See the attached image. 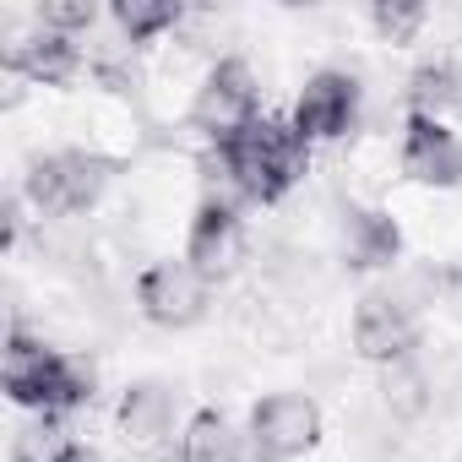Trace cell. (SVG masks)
<instances>
[{"label":"cell","mask_w":462,"mask_h":462,"mask_svg":"<svg viewBox=\"0 0 462 462\" xmlns=\"http://www.w3.org/2000/svg\"><path fill=\"white\" fill-rule=\"evenodd\" d=\"M305 163H310V142L294 131V120H267V115L235 136L212 142V158H207V169H217L240 196H251L262 207L283 201L300 185Z\"/></svg>","instance_id":"obj_1"},{"label":"cell","mask_w":462,"mask_h":462,"mask_svg":"<svg viewBox=\"0 0 462 462\" xmlns=\"http://www.w3.org/2000/svg\"><path fill=\"white\" fill-rule=\"evenodd\" d=\"M0 381H6V397L17 408H33L39 419H66L93 402V370L82 359L28 337L23 327H12V337H6Z\"/></svg>","instance_id":"obj_2"},{"label":"cell","mask_w":462,"mask_h":462,"mask_svg":"<svg viewBox=\"0 0 462 462\" xmlns=\"http://www.w3.org/2000/svg\"><path fill=\"white\" fill-rule=\"evenodd\" d=\"M109 174H115V163L98 158V152H77V147L44 152V158H33L28 174H23V201H28L39 217H77V212H88V207L104 196Z\"/></svg>","instance_id":"obj_3"},{"label":"cell","mask_w":462,"mask_h":462,"mask_svg":"<svg viewBox=\"0 0 462 462\" xmlns=\"http://www.w3.org/2000/svg\"><path fill=\"white\" fill-rule=\"evenodd\" d=\"M251 120H262V88H256V71L240 60V55H228L207 71V82L196 88L190 98V125L212 142L223 136H235L245 131Z\"/></svg>","instance_id":"obj_4"},{"label":"cell","mask_w":462,"mask_h":462,"mask_svg":"<svg viewBox=\"0 0 462 462\" xmlns=\"http://www.w3.org/2000/svg\"><path fill=\"white\" fill-rule=\"evenodd\" d=\"M251 451L262 462H294L321 440V408L305 392H273L251 408Z\"/></svg>","instance_id":"obj_5"},{"label":"cell","mask_w":462,"mask_h":462,"mask_svg":"<svg viewBox=\"0 0 462 462\" xmlns=\"http://www.w3.org/2000/svg\"><path fill=\"white\" fill-rule=\"evenodd\" d=\"M207 300H212V283L180 256H169V262H152L142 278H136V310L152 321V327H169V332H180V327H196L201 316H207Z\"/></svg>","instance_id":"obj_6"},{"label":"cell","mask_w":462,"mask_h":462,"mask_svg":"<svg viewBox=\"0 0 462 462\" xmlns=\"http://www.w3.org/2000/svg\"><path fill=\"white\" fill-rule=\"evenodd\" d=\"M413 343H419V321H413V305L402 294H365L359 310H354V348L370 359V365H402L413 359Z\"/></svg>","instance_id":"obj_7"},{"label":"cell","mask_w":462,"mask_h":462,"mask_svg":"<svg viewBox=\"0 0 462 462\" xmlns=\"http://www.w3.org/2000/svg\"><path fill=\"white\" fill-rule=\"evenodd\" d=\"M359 120V82L348 71H316L294 104V131L305 142H337Z\"/></svg>","instance_id":"obj_8"},{"label":"cell","mask_w":462,"mask_h":462,"mask_svg":"<svg viewBox=\"0 0 462 462\" xmlns=\"http://www.w3.org/2000/svg\"><path fill=\"white\" fill-rule=\"evenodd\" d=\"M402 174L419 180V185H435V190H451L462 185V142L446 120L435 115H408L402 125Z\"/></svg>","instance_id":"obj_9"},{"label":"cell","mask_w":462,"mask_h":462,"mask_svg":"<svg viewBox=\"0 0 462 462\" xmlns=\"http://www.w3.org/2000/svg\"><path fill=\"white\" fill-rule=\"evenodd\" d=\"M240 251H245V228H240L235 207L217 201V196H207V201L196 207V217H190V235H185V262H190V267L212 283V278H223V273H235Z\"/></svg>","instance_id":"obj_10"},{"label":"cell","mask_w":462,"mask_h":462,"mask_svg":"<svg viewBox=\"0 0 462 462\" xmlns=\"http://www.w3.org/2000/svg\"><path fill=\"white\" fill-rule=\"evenodd\" d=\"M337 240H343V262L359 267V273H381L402 256V228L392 212L381 207H343V223H337Z\"/></svg>","instance_id":"obj_11"},{"label":"cell","mask_w":462,"mask_h":462,"mask_svg":"<svg viewBox=\"0 0 462 462\" xmlns=\"http://www.w3.org/2000/svg\"><path fill=\"white\" fill-rule=\"evenodd\" d=\"M6 71L12 77H28L39 88H66L82 71V50H77V39H60V33L33 28V33H23V39L6 44Z\"/></svg>","instance_id":"obj_12"},{"label":"cell","mask_w":462,"mask_h":462,"mask_svg":"<svg viewBox=\"0 0 462 462\" xmlns=\"http://www.w3.org/2000/svg\"><path fill=\"white\" fill-rule=\"evenodd\" d=\"M115 424L125 435V446L136 451H158L174 430V392L163 381H131L120 392V408H115Z\"/></svg>","instance_id":"obj_13"},{"label":"cell","mask_w":462,"mask_h":462,"mask_svg":"<svg viewBox=\"0 0 462 462\" xmlns=\"http://www.w3.org/2000/svg\"><path fill=\"white\" fill-rule=\"evenodd\" d=\"M240 457H245V446H240L235 430H228V419H223L217 408H201V413L185 424L180 451H174L169 462H240Z\"/></svg>","instance_id":"obj_14"},{"label":"cell","mask_w":462,"mask_h":462,"mask_svg":"<svg viewBox=\"0 0 462 462\" xmlns=\"http://www.w3.org/2000/svg\"><path fill=\"white\" fill-rule=\"evenodd\" d=\"M408 104H413V115H446V109H457L462 104V71H457V60H424V66H413V77H408Z\"/></svg>","instance_id":"obj_15"},{"label":"cell","mask_w":462,"mask_h":462,"mask_svg":"<svg viewBox=\"0 0 462 462\" xmlns=\"http://www.w3.org/2000/svg\"><path fill=\"white\" fill-rule=\"evenodd\" d=\"M180 0H115V28L125 33V44H152L180 28Z\"/></svg>","instance_id":"obj_16"},{"label":"cell","mask_w":462,"mask_h":462,"mask_svg":"<svg viewBox=\"0 0 462 462\" xmlns=\"http://www.w3.org/2000/svg\"><path fill=\"white\" fill-rule=\"evenodd\" d=\"M381 397H386L392 419L413 424V419H424V408H430V381H424V370H419L413 359H402V365H386V375H381Z\"/></svg>","instance_id":"obj_17"},{"label":"cell","mask_w":462,"mask_h":462,"mask_svg":"<svg viewBox=\"0 0 462 462\" xmlns=\"http://www.w3.org/2000/svg\"><path fill=\"white\" fill-rule=\"evenodd\" d=\"M71 451H77V440L66 435L60 419H33L12 440V462H66Z\"/></svg>","instance_id":"obj_18"},{"label":"cell","mask_w":462,"mask_h":462,"mask_svg":"<svg viewBox=\"0 0 462 462\" xmlns=\"http://www.w3.org/2000/svg\"><path fill=\"white\" fill-rule=\"evenodd\" d=\"M424 6L419 0H375L370 6V28L386 39V44H413L419 39V28H424Z\"/></svg>","instance_id":"obj_19"},{"label":"cell","mask_w":462,"mask_h":462,"mask_svg":"<svg viewBox=\"0 0 462 462\" xmlns=\"http://www.w3.org/2000/svg\"><path fill=\"white\" fill-rule=\"evenodd\" d=\"M98 23V6L93 0H44L39 6V28L44 33H60V39H77Z\"/></svg>","instance_id":"obj_20"},{"label":"cell","mask_w":462,"mask_h":462,"mask_svg":"<svg viewBox=\"0 0 462 462\" xmlns=\"http://www.w3.org/2000/svg\"><path fill=\"white\" fill-rule=\"evenodd\" d=\"M66 462H104V457H98V451H93V446H77V451H71V457H66Z\"/></svg>","instance_id":"obj_21"},{"label":"cell","mask_w":462,"mask_h":462,"mask_svg":"<svg viewBox=\"0 0 462 462\" xmlns=\"http://www.w3.org/2000/svg\"><path fill=\"white\" fill-rule=\"evenodd\" d=\"M451 289H457V300H462V267H457V273H451Z\"/></svg>","instance_id":"obj_22"}]
</instances>
